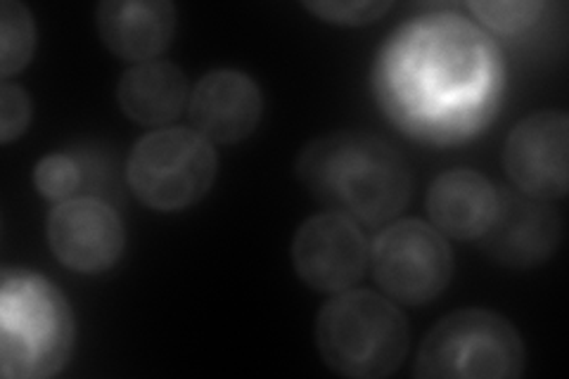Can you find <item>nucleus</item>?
Listing matches in <instances>:
<instances>
[{
	"mask_svg": "<svg viewBox=\"0 0 569 379\" xmlns=\"http://www.w3.org/2000/svg\"><path fill=\"white\" fill-rule=\"evenodd\" d=\"M506 64L496 43L466 17L406 22L378 52L372 90L389 121L425 146L470 142L496 119Z\"/></svg>",
	"mask_w": 569,
	"mask_h": 379,
	"instance_id": "obj_1",
	"label": "nucleus"
},
{
	"mask_svg": "<svg viewBox=\"0 0 569 379\" xmlns=\"http://www.w3.org/2000/svg\"><path fill=\"white\" fill-rule=\"evenodd\" d=\"M299 183L328 211L380 226L411 200L406 157L389 140L366 131H337L311 140L295 161Z\"/></svg>",
	"mask_w": 569,
	"mask_h": 379,
	"instance_id": "obj_2",
	"label": "nucleus"
},
{
	"mask_svg": "<svg viewBox=\"0 0 569 379\" xmlns=\"http://www.w3.org/2000/svg\"><path fill=\"white\" fill-rule=\"evenodd\" d=\"M74 316L48 278L27 268L0 273V372L46 379L64 370L74 351Z\"/></svg>",
	"mask_w": 569,
	"mask_h": 379,
	"instance_id": "obj_3",
	"label": "nucleus"
},
{
	"mask_svg": "<svg viewBox=\"0 0 569 379\" xmlns=\"http://www.w3.org/2000/svg\"><path fill=\"white\" fill-rule=\"evenodd\" d=\"M313 335L320 360L349 379L395 375L411 347V328L399 306L370 290L332 295L320 306Z\"/></svg>",
	"mask_w": 569,
	"mask_h": 379,
	"instance_id": "obj_4",
	"label": "nucleus"
},
{
	"mask_svg": "<svg viewBox=\"0 0 569 379\" xmlns=\"http://www.w3.org/2000/svg\"><path fill=\"white\" fill-rule=\"evenodd\" d=\"M525 341L515 325L489 309H460L425 335L413 375L420 379H518Z\"/></svg>",
	"mask_w": 569,
	"mask_h": 379,
	"instance_id": "obj_5",
	"label": "nucleus"
},
{
	"mask_svg": "<svg viewBox=\"0 0 569 379\" xmlns=\"http://www.w3.org/2000/svg\"><path fill=\"white\" fill-rule=\"evenodd\" d=\"M219 173L211 142L194 129H159L142 136L127 159V183L136 200L159 213L200 205Z\"/></svg>",
	"mask_w": 569,
	"mask_h": 379,
	"instance_id": "obj_6",
	"label": "nucleus"
},
{
	"mask_svg": "<svg viewBox=\"0 0 569 379\" xmlns=\"http://www.w3.org/2000/svg\"><path fill=\"white\" fill-rule=\"evenodd\" d=\"M370 266L380 290L403 306H427L447 292L453 278L447 238L418 219L387 226L370 247Z\"/></svg>",
	"mask_w": 569,
	"mask_h": 379,
	"instance_id": "obj_7",
	"label": "nucleus"
},
{
	"mask_svg": "<svg viewBox=\"0 0 569 379\" xmlns=\"http://www.w3.org/2000/svg\"><path fill=\"white\" fill-rule=\"evenodd\" d=\"M290 255L297 278L309 290L340 295L363 280L370 247L359 223L349 216L326 211L297 228Z\"/></svg>",
	"mask_w": 569,
	"mask_h": 379,
	"instance_id": "obj_8",
	"label": "nucleus"
},
{
	"mask_svg": "<svg viewBox=\"0 0 569 379\" xmlns=\"http://www.w3.org/2000/svg\"><path fill=\"white\" fill-rule=\"evenodd\" d=\"M503 169L522 195L541 202L569 190V117L558 110L533 112L518 121L503 146Z\"/></svg>",
	"mask_w": 569,
	"mask_h": 379,
	"instance_id": "obj_9",
	"label": "nucleus"
},
{
	"mask_svg": "<svg viewBox=\"0 0 569 379\" xmlns=\"http://www.w3.org/2000/svg\"><path fill=\"white\" fill-rule=\"evenodd\" d=\"M46 238L56 259L83 276L104 273L127 249V228L98 197H71L48 213Z\"/></svg>",
	"mask_w": 569,
	"mask_h": 379,
	"instance_id": "obj_10",
	"label": "nucleus"
},
{
	"mask_svg": "<svg viewBox=\"0 0 569 379\" xmlns=\"http://www.w3.org/2000/svg\"><path fill=\"white\" fill-rule=\"evenodd\" d=\"M562 242L560 213L527 195L498 192V209L482 235L487 257L503 268H537L556 255Z\"/></svg>",
	"mask_w": 569,
	"mask_h": 379,
	"instance_id": "obj_11",
	"label": "nucleus"
},
{
	"mask_svg": "<svg viewBox=\"0 0 569 379\" xmlns=\"http://www.w3.org/2000/svg\"><path fill=\"white\" fill-rule=\"evenodd\" d=\"M263 96L257 81L238 69H213L194 83L188 117L209 142L236 146L257 131Z\"/></svg>",
	"mask_w": 569,
	"mask_h": 379,
	"instance_id": "obj_12",
	"label": "nucleus"
},
{
	"mask_svg": "<svg viewBox=\"0 0 569 379\" xmlns=\"http://www.w3.org/2000/svg\"><path fill=\"white\" fill-rule=\"evenodd\" d=\"M104 48L123 62H152L171 46L176 6L169 0H104L96 10Z\"/></svg>",
	"mask_w": 569,
	"mask_h": 379,
	"instance_id": "obj_13",
	"label": "nucleus"
},
{
	"mask_svg": "<svg viewBox=\"0 0 569 379\" xmlns=\"http://www.w3.org/2000/svg\"><path fill=\"white\" fill-rule=\"evenodd\" d=\"M425 207L430 223L443 238L460 242L482 240L498 209V190L485 173L451 169L432 180Z\"/></svg>",
	"mask_w": 569,
	"mask_h": 379,
	"instance_id": "obj_14",
	"label": "nucleus"
},
{
	"mask_svg": "<svg viewBox=\"0 0 569 379\" xmlns=\"http://www.w3.org/2000/svg\"><path fill=\"white\" fill-rule=\"evenodd\" d=\"M123 117L140 126H167L183 114L190 88L183 69L169 60L133 64L117 83Z\"/></svg>",
	"mask_w": 569,
	"mask_h": 379,
	"instance_id": "obj_15",
	"label": "nucleus"
},
{
	"mask_svg": "<svg viewBox=\"0 0 569 379\" xmlns=\"http://www.w3.org/2000/svg\"><path fill=\"white\" fill-rule=\"evenodd\" d=\"M36 50L33 14L24 3L3 0L0 3V74L8 81L22 71Z\"/></svg>",
	"mask_w": 569,
	"mask_h": 379,
	"instance_id": "obj_16",
	"label": "nucleus"
},
{
	"mask_svg": "<svg viewBox=\"0 0 569 379\" xmlns=\"http://www.w3.org/2000/svg\"><path fill=\"white\" fill-rule=\"evenodd\" d=\"M33 188L52 205L77 197L81 188L79 164L69 154H48L33 169Z\"/></svg>",
	"mask_w": 569,
	"mask_h": 379,
	"instance_id": "obj_17",
	"label": "nucleus"
},
{
	"mask_svg": "<svg viewBox=\"0 0 569 379\" xmlns=\"http://www.w3.org/2000/svg\"><path fill=\"white\" fill-rule=\"evenodd\" d=\"M546 3L539 0H512V3H468V10L477 20L498 33H520L537 24Z\"/></svg>",
	"mask_w": 569,
	"mask_h": 379,
	"instance_id": "obj_18",
	"label": "nucleus"
},
{
	"mask_svg": "<svg viewBox=\"0 0 569 379\" xmlns=\"http://www.w3.org/2000/svg\"><path fill=\"white\" fill-rule=\"evenodd\" d=\"M31 98L27 88L12 81L0 86V142L10 146L17 138H22L31 123Z\"/></svg>",
	"mask_w": 569,
	"mask_h": 379,
	"instance_id": "obj_19",
	"label": "nucleus"
},
{
	"mask_svg": "<svg viewBox=\"0 0 569 379\" xmlns=\"http://www.w3.org/2000/svg\"><path fill=\"white\" fill-rule=\"evenodd\" d=\"M305 8L309 12H313L318 20H323L328 24H337V27H363V24H372L385 12L391 10L389 0H376V3H328V0H307Z\"/></svg>",
	"mask_w": 569,
	"mask_h": 379,
	"instance_id": "obj_20",
	"label": "nucleus"
}]
</instances>
